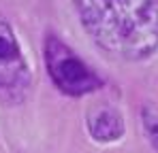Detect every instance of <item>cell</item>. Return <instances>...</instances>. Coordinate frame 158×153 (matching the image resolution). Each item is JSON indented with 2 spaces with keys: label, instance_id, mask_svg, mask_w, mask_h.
I'll list each match as a JSON object with an SVG mask.
<instances>
[{
  "label": "cell",
  "instance_id": "cell-3",
  "mask_svg": "<svg viewBox=\"0 0 158 153\" xmlns=\"http://www.w3.org/2000/svg\"><path fill=\"white\" fill-rule=\"evenodd\" d=\"M32 76L13 28L0 15V102L22 104L30 94Z\"/></svg>",
  "mask_w": 158,
  "mask_h": 153
},
{
  "label": "cell",
  "instance_id": "cell-1",
  "mask_svg": "<svg viewBox=\"0 0 158 153\" xmlns=\"http://www.w3.org/2000/svg\"><path fill=\"white\" fill-rule=\"evenodd\" d=\"M79 19L101 49L139 62L158 49V0H75Z\"/></svg>",
  "mask_w": 158,
  "mask_h": 153
},
{
  "label": "cell",
  "instance_id": "cell-4",
  "mask_svg": "<svg viewBox=\"0 0 158 153\" xmlns=\"http://www.w3.org/2000/svg\"><path fill=\"white\" fill-rule=\"evenodd\" d=\"M88 130L94 140L98 143H111L122 138L124 134V119L118 108L109 104H98L88 113Z\"/></svg>",
  "mask_w": 158,
  "mask_h": 153
},
{
  "label": "cell",
  "instance_id": "cell-2",
  "mask_svg": "<svg viewBox=\"0 0 158 153\" xmlns=\"http://www.w3.org/2000/svg\"><path fill=\"white\" fill-rule=\"evenodd\" d=\"M45 64L58 89L69 96H83L101 87V79L56 36L45 38Z\"/></svg>",
  "mask_w": 158,
  "mask_h": 153
},
{
  "label": "cell",
  "instance_id": "cell-5",
  "mask_svg": "<svg viewBox=\"0 0 158 153\" xmlns=\"http://www.w3.org/2000/svg\"><path fill=\"white\" fill-rule=\"evenodd\" d=\"M141 124L145 130V136L150 140V145L158 153V106L156 104H145L141 108Z\"/></svg>",
  "mask_w": 158,
  "mask_h": 153
}]
</instances>
